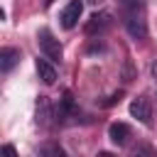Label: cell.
<instances>
[{"instance_id": "cell-1", "label": "cell", "mask_w": 157, "mask_h": 157, "mask_svg": "<svg viewBox=\"0 0 157 157\" xmlns=\"http://www.w3.org/2000/svg\"><path fill=\"white\" fill-rule=\"evenodd\" d=\"M123 25L132 39H145L147 37V20H145V7H130L123 10Z\"/></svg>"}, {"instance_id": "cell-2", "label": "cell", "mask_w": 157, "mask_h": 157, "mask_svg": "<svg viewBox=\"0 0 157 157\" xmlns=\"http://www.w3.org/2000/svg\"><path fill=\"white\" fill-rule=\"evenodd\" d=\"M37 44H39L42 54L49 56L52 61H59V59H61V44H59V39H56L47 27H42V29L37 32Z\"/></svg>"}, {"instance_id": "cell-3", "label": "cell", "mask_w": 157, "mask_h": 157, "mask_svg": "<svg viewBox=\"0 0 157 157\" xmlns=\"http://www.w3.org/2000/svg\"><path fill=\"white\" fill-rule=\"evenodd\" d=\"M81 12H83V0H69L66 7L61 10L59 20H61V27L64 29H74L81 20Z\"/></svg>"}, {"instance_id": "cell-4", "label": "cell", "mask_w": 157, "mask_h": 157, "mask_svg": "<svg viewBox=\"0 0 157 157\" xmlns=\"http://www.w3.org/2000/svg\"><path fill=\"white\" fill-rule=\"evenodd\" d=\"M130 115H132L135 120H140L142 125H150V123H152V105H150V101H147L145 96L132 98V101H130Z\"/></svg>"}, {"instance_id": "cell-5", "label": "cell", "mask_w": 157, "mask_h": 157, "mask_svg": "<svg viewBox=\"0 0 157 157\" xmlns=\"http://www.w3.org/2000/svg\"><path fill=\"white\" fill-rule=\"evenodd\" d=\"M113 25V17H110V12H93L91 17H88V22H86V34H103L108 27Z\"/></svg>"}, {"instance_id": "cell-6", "label": "cell", "mask_w": 157, "mask_h": 157, "mask_svg": "<svg viewBox=\"0 0 157 157\" xmlns=\"http://www.w3.org/2000/svg\"><path fill=\"white\" fill-rule=\"evenodd\" d=\"M34 69H37V74H39V78L47 83V86H52L54 81H56V66L52 64V59L49 56H44V59H34Z\"/></svg>"}, {"instance_id": "cell-7", "label": "cell", "mask_w": 157, "mask_h": 157, "mask_svg": "<svg viewBox=\"0 0 157 157\" xmlns=\"http://www.w3.org/2000/svg\"><path fill=\"white\" fill-rule=\"evenodd\" d=\"M17 64H20V49H15V47L0 49V71L2 74H10Z\"/></svg>"}, {"instance_id": "cell-8", "label": "cell", "mask_w": 157, "mask_h": 157, "mask_svg": "<svg viewBox=\"0 0 157 157\" xmlns=\"http://www.w3.org/2000/svg\"><path fill=\"white\" fill-rule=\"evenodd\" d=\"M108 137H110V142H113V145H118V147L128 145L130 125H125V123H110V128H108Z\"/></svg>"}, {"instance_id": "cell-9", "label": "cell", "mask_w": 157, "mask_h": 157, "mask_svg": "<svg viewBox=\"0 0 157 157\" xmlns=\"http://www.w3.org/2000/svg\"><path fill=\"white\" fill-rule=\"evenodd\" d=\"M39 152H42V155H59V157L64 155V150L56 147V145H44V147H39Z\"/></svg>"}, {"instance_id": "cell-10", "label": "cell", "mask_w": 157, "mask_h": 157, "mask_svg": "<svg viewBox=\"0 0 157 157\" xmlns=\"http://www.w3.org/2000/svg\"><path fill=\"white\" fill-rule=\"evenodd\" d=\"M2 150H5V152H7V155H15V147H12V145H5V147H2Z\"/></svg>"}, {"instance_id": "cell-11", "label": "cell", "mask_w": 157, "mask_h": 157, "mask_svg": "<svg viewBox=\"0 0 157 157\" xmlns=\"http://www.w3.org/2000/svg\"><path fill=\"white\" fill-rule=\"evenodd\" d=\"M152 78H155V81H157V61H155V64H152Z\"/></svg>"}, {"instance_id": "cell-12", "label": "cell", "mask_w": 157, "mask_h": 157, "mask_svg": "<svg viewBox=\"0 0 157 157\" xmlns=\"http://www.w3.org/2000/svg\"><path fill=\"white\" fill-rule=\"evenodd\" d=\"M88 2H93V5H98V2H103V0H88Z\"/></svg>"}]
</instances>
